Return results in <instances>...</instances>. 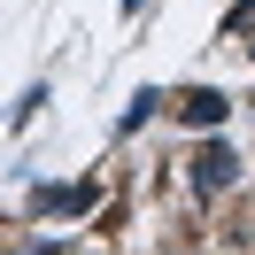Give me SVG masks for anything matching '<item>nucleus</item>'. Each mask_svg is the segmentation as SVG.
Listing matches in <instances>:
<instances>
[{
	"label": "nucleus",
	"instance_id": "nucleus-1",
	"mask_svg": "<svg viewBox=\"0 0 255 255\" xmlns=\"http://www.w3.org/2000/svg\"><path fill=\"white\" fill-rule=\"evenodd\" d=\"M186 178H193V193H201V201H217V193L240 186V155H232L224 139H201V147L186 155Z\"/></svg>",
	"mask_w": 255,
	"mask_h": 255
},
{
	"label": "nucleus",
	"instance_id": "nucleus-2",
	"mask_svg": "<svg viewBox=\"0 0 255 255\" xmlns=\"http://www.w3.org/2000/svg\"><path fill=\"white\" fill-rule=\"evenodd\" d=\"M93 201H101L93 178H78V186H31V217H85Z\"/></svg>",
	"mask_w": 255,
	"mask_h": 255
},
{
	"label": "nucleus",
	"instance_id": "nucleus-3",
	"mask_svg": "<svg viewBox=\"0 0 255 255\" xmlns=\"http://www.w3.org/2000/svg\"><path fill=\"white\" fill-rule=\"evenodd\" d=\"M224 116H232V93H217V85H193V93H178V124H186V131H217Z\"/></svg>",
	"mask_w": 255,
	"mask_h": 255
},
{
	"label": "nucleus",
	"instance_id": "nucleus-4",
	"mask_svg": "<svg viewBox=\"0 0 255 255\" xmlns=\"http://www.w3.org/2000/svg\"><path fill=\"white\" fill-rule=\"evenodd\" d=\"M162 101H170V93H155V85H147V93H131V109L116 116V131H147V124L162 116Z\"/></svg>",
	"mask_w": 255,
	"mask_h": 255
},
{
	"label": "nucleus",
	"instance_id": "nucleus-5",
	"mask_svg": "<svg viewBox=\"0 0 255 255\" xmlns=\"http://www.w3.org/2000/svg\"><path fill=\"white\" fill-rule=\"evenodd\" d=\"M39 101H47V85H23V101H16V109H8V124L23 131V124H31V116H39Z\"/></svg>",
	"mask_w": 255,
	"mask_h": 255
},
{
	"label": "nucleus",
	"instance_id": "nucleus-6",
	"mask_svg": "<svg viewBox=\"0 0 255 255\" xmlns=\"http://www.w3.org/2000/svg\"><path fill=\"white\" fill-rule=\"evenodd\" d=\"M248 54H255V39H248Z\"/></svg>",
	"mask_w": 255,
	"mask_h": 255
}]
</instances>
